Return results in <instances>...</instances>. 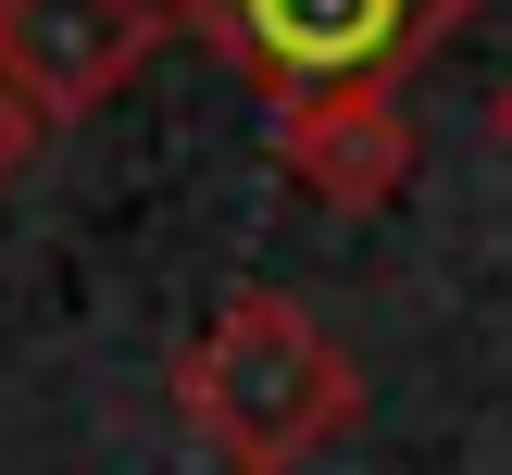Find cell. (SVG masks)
I'll return each mask as SVG.
<instances>
[{"mask_svg": "<svg viewBox=\"0 0 512 475\" xmlns=\"http://www.w3.org/2000/svg\"><path fill=\"white\" fill-rule=\"evenodd\" d=\"M175 413L225 475H300L363 425V363L325 338L300 288H238L175 350Z\"/></svg>", "mask_w": 512, "mask_h": 475, "instance_id": "6da1fadb", "label": "cell"}, {"mask_svg": "<svg viewBox=\"0 0 512 475\" xmlns=\"http://www.w3.org/2000/svg\"><path fill=\"white\" fill-rule=\"evenodd\" d=\"M163 25H188L263 100H313V88H400L425 50L475 25V0H163Z\"/></svg>", "mask_w": 512, "mask_h": 475, "instance_id": "7a4b0ae2", "label": "cell"}, {"mask_svg": "<svg viewBox=\"0 0 512 475\" xmlns=\"http://www.w3.org/2000/svg\"><path fill=\"white\" fill-rule=\"evenodd\" d=\"M163 50V0H0V88L38 125H75Z\"/></svg>", "mask_w": 512, "mask_h": 475, "instance_id": "3957f363", "label": "cell"}, {"mask_svg": "<svg viewBox=\"0 0 512 475\" xmlns=\"http://www.w3.org/2000/svg\"><path fill=\"white\" fill-rule=\"evenodd\" d=\"M275 113V163L288 188H313L325 213H375V200L413 188V113L400 88H313V100H263Z\"/></svg>", "mask_w": 512, "mask_h": 475, "instance_id": "277c9868", "label": "cell"}, {"mask_svg": "<svg viewBox=\"0 0 512 475\" xmlns=\"http://www.w3.org/2000/svg\"><path fill=\"white\" fill-rule=\"evenodd\" d=\"M38 138H50V125H38V113H25V100H13V88H0V188H13V175H25V163H38Z\"/></svg>", "mask_w": 512, "mask_h": 475, "instance_id": "5b68a950", "label": "cell"}, {"mask_svg": "<svg viewBox=\"0 0 512 475\" xmlns=\"http://www.w3.org/2000/svg\"><path fill=\"white\" fill-rule=\"evenodd\" d=\"M488 138L512 150V75H500V88H488Z\"/></svg>", "mask_w": 512, "mask_h": 475, "instance_id": "8992f818", "label": "cell"}]
</instances>
